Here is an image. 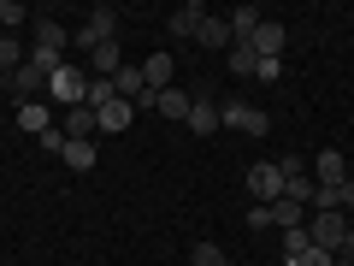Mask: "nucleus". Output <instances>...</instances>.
I'll use <instances>...</instances> for the list:
<instances>
[{"instance_id":"nucleus-1","label":"nucleus","mask_w":354,"mask_h":266,"mask_svg":"<svg viewBox=\"0 0 354 266\" xmlns=\"http://www.w3.org/2000/svg\"><path fill=\"white\" fill-rule=\"evenodd\" d=\"M83 95H88V65H59V71L48 77V101L59 107H83Z\"/></svg>"},{"instance_id":"nucleus-2","label":"nucleus","mask_w":354,"mask_h":266,"mask_svg":"<svg viewBox=\"0 0 354 266\" xmlns=\"http://www.w3.org/2000/svg\"><path fill=\"white\" fill-rule=\"evenodd\" d=\"M307 237H313V249H342V237H348V213H307Z\"/></svg>"},{"instance_id":"nucleus-3","label":"nucleus","mask_w":354,"mask_h":266,"mask_svg":"<svg viewBox=\"0 0 354 266\" xmlns=\"http://www.w3.org/2000/svg\"><path fill=\"white\" fill-rule=\"evenodd\" d=\"M6 89H12L18 101H48V71H41V65L24 53V65H18V71L6 77Z\"/></svg>"},{"instance_id":"nucleus-4","label":"nucleus","mask_w":354,"mask_h":266,"mask_svg":"<svg viewBox=\"0 0 354 266\" xmlns=\"http://www.w3.org/2000/svg\"><path fill=\"white\" fill-rule=\"evenodd\" d=\"M248 195H254L260 207L283 195V172H278V160H254V166H248Z\"/></svg>"},{"instance_id":"nucleus-5","label":"nucleus","mask_w":354,"mask_h":266,"mask_svg":"<svg viewBox=\"0 0 354 266\" xmlns=\"http://www.w3.org/2000/svg\"><path fill=\"white\" fill-rule=\"evenodd\" d=\"M59 130H65V142H95L101 136V113H95V107H65Z\"/></svg>"},{"instance_id":"nucleus-6","label":"nucleus","mask_w":354,"mask_h":266,"mask_svg":"<svg viewBox=\"0 0 354 266\" xmlns=\"http://www.w3.org/2000/svg\"><path fill=\"white\" fill-rule=\"evenodd\" d=\"M225 125L242 130V136H266V130H272V118H266L254 101H225Z\"/></svg>"},{"instance_id":"nucleus-7","label":"nucleus","mask_w":354,"mask_h":266,"mask_svg":"<svg viewBox=\"0 0 354 266\" xmlns=\"http://www.w3.org/2000/svg\"><path fill=\"white\" fill-rule=\"evenodd\" d=\"M248 48L260 53V60H283V48H290V30H283L278 18H266V24L248 36Z\"/></svg>"},{"instance_id":"nucleus-8","label":"nucleus","mask_w":354,"mask_h":266,"mask_svg":"<svg viewBox=\"0 0 354 266\" xmlns=\"http://www.w3.org/2000/svg\"><path fill=\"white\" fill-rule=\"evenodd\" d=\"M59 125V107L53 101H18V130H30V136H41V130Z\"/></svg>"},{"instance_id":"nucleus-9","label":"nucleus","mask_w":354,"mask_h":266,"mask_svg":"<svg viewBox=\"0 0 354 266\" xmlns=\"http://www.w3.org/2000/svg\"><path fill=\"white\" fill-rule=\"evenodd\" d=\"M183 125H189L195 136H213V130L225 125V107H218L213 95H195V107H189V118H183Z\"/></svg>"},{"instance_id":"nucleus-10","label":"nucleus","mask_w":354,"mask_h":266,"mask_svg":"<svg viewBox=\"0 0 354 266\" xmlns=\"http://www.w3.org/2000/svg\"><path fill=\"white\" fill-rule=\"evenodd\" d=\"M201 18H207V6H201V0H183V6H177V12L165 18V30H171L177 42H195V30H201Z\"/></svg>"},{"instance_id":"nucleus-11","label":"nucleus","mask_w":354,"mask_h":266,"mask_svg":"<svg viewBox=\"0 0 354 266\" xmlns=\"http://www.w3.org/2000/svg\"><path fill=\"white\" fill-rule=\"evenodd\" d=\"M36 48H41V53H59V60H65V48H71V30L53 24V18H36Z\"/></svg>"},{"instance_id":"nucleus-12","label":"nucleus","mask_w":354,"mask_h":266,"mask_svg":"<svg viewBox=\"0 0 354 266\" xmlns=\"http://www.w3.org/2000/svg\"><path fill=\"white\" fill-rule=\"evenodd\" d=\"M225 24H230V42H248L254 30L266 24V12L260 6H236V12H225Z\"/></svg>"},{"instance_id":"nucleus-13","label":"nucleus","mask_w":354,"mask_h":266,"mask_svg":"<svg viewBox=\"0 0 354 266\" xmlns=\"http://www.w3.org/2000/svg\"><path fill=\"white\" fill-rule=\"evenodd\" d=\"M225 71H236V77H254V71H260V53H254L248 42H230V48H225Z\"/></svg>"},{"instance_id":"nucleus-14","label":"nucleus","mask_w":354,"mask_h":266,"mask_svg":"<svg viewBox=\"0 0 354 266\" xmlns=\"http://www.w3.org/2000/svg\"><path fill=\"white\" fill-rule=\"evenodd\" d=\"M195 42H201V48H213V53H225V48H230V24L207 12V18H201V30H195Z\"/></svg>"},{"instance_id":"nucleus-15","label":"nucleus","mask_w":354,"mask_h":266,"mask_svg":"<svg viewBox=\"0 0 354 266\" xmlns=\"http://www.w3.org/2000/svg\"><path fill=\"white\" fill-rule=\"evenodd\" d=\"M189 107H195V95H189V89H160L153 113H165V118H189Z\"/></svg>"},{"instance_id":"nucleus-16","label":"nucleus","mask_w":354,"mask_h":266,"mask_svg":"<svg viewBox=\"0 0 354 266\" xmlns=\"http://www.w3.org/2000/svg\"><path fill=\"white\" fill-rule=\"evenodd\" d=\"M266 207H272V225H278V231L307 225V207H301V202H290V195H278V202H266Z\"/></svg>"},{"instance_id":"nucleus-17","label":"nucleus","mask_w":354,"mask_h":266,"mask_svg":"<svg viewBox=\"0 0 354 266\" xmlns=\"http://www.w3.org/2000/svg\"><path fill=\"white\" fill-rule=\"evenodd\" d=\"M171 71H177L171 53H153V60H142V77H148V89H171Z\"/></svg>"},{"instance_id":"nucleus-18","label":"nucleus","mask_w":354,"mask_h":266,"mask_svg":"<svg viewBox=\"0 0 354 266\" xmlns=\"http://www.w3.org/2000/svg\"><path fill=\"white\" fill-rule=\"evenodd\" d=\"M313 184H348V160H342L337 148H325V154H319V177H313Z\"/></svg>"},{"instance_id":"nucleus-19","label":"nucleus","mask_w":354,"mask_h":266,"mask_svg":"<svg viewBox=\"0 0 354 266\" xmlns=\"http://www.w3.org/2000/svg\"><path fill=\"white\" fill-rule=\"evenodd\" d=\"M130 118H136V107H130V101H106L101 107V130H113V136H118V130H130Z\"/></svg>"},{"instance_id":"nucleus-20","label":"nucleus","mask_w":354,"mask_h":266,"mask_svg":"<svg viewBox=\"0 0 354 266\" xmlns=\"http://www.w3.org/2000/svg\"><path fill=\"white\" fill-rule=\"evenodd\" d=\"M59 160L71 166V172H95V160H101V154H95V142H65Z\"/></svg>"},{"instance_id":"nucleus-21","label":"nucleus","mask_w":354,"mask_h":266,"mask_svg":"<svg viewBox=\"0 0 354 266\" xmlns=\"http://www.w3.org/2000/svg\"><path fill=\"white\" fill-rule=\"evenodd\" d=\"M113 89H118V101H136L142 89H148V77H142V65H124V71L113 77Z\"/></svg>"},{"instance_id":"nucleus-22","label":"nucleus","mask_w":354,"mask_h":266,"mask_svg":"<svg viewBox=\"0 0 354 266\" xmlns=\"http://www.w3.org/2000/svg\"><path fill=\"white\" fill-rule=\"evenodd\" d=\"M307 249H313V237H307V225H290V231H283V260H301Z\"/></svg>"},{"instance_id":"nucleus-23","label":"nucleus","mask_w":354,"mask_h":266,"mask_svg":"<svg viewBox=\"0 0 354 266\" xmlns=\"http://www.w3.org/2000/svg\"><path fill=\"white\" fill-rule=\"evenodd\" d=\"M189 266H230V254L218 249V242H195V249H189Z\"/></svg>"},{"instance_id":"nucleus-24","label":"nucleus","mask_w":354,"mask_h":266,"mask_svg":"<svg viewBox=\"0 0 354 266\" xmlns=\"http://www.w3.org/2000/svg\"><path fill=\"white\" fill-rule=\"evenodd\" d=\"M283 195H290V202H313V177H307V172H295V177H283Z\"/></svg>"},{"instance_id":"nucleus-25","label":"nucleus","mask_w":354,"mask_h":266,"mask_svg":"<svg viewBox=\"0 0 354 266\" xmlns=\"http://www.w3.org/2000/svg\"><path fill=\"white\" fill-rule=\"evenodd\" d=\"M24 18H30V12L18 6V0H0V36H12V30L24 24Z\"/></svg>"},{"instance_id":"nucleus-26","label":"nucleus","mask_w":354,"mask_h":266,"mask_svg":"<svg viewBox=\"0 0 354 266\" xmlns=\"http://www.w3.org/2000/svg\"><path fill=\"white\" fill-rule=\"evenodd\" d=\"M36 142H41V154H65V130H59V125H53V130H41Z\"/></svg>"},{"instance_id":"nucleus-27","label":"nucleus","mask_w":354,"mask_h":266,"mask_svg":"<svg viewBox=\"0 0 354 266\" xmlns=\"http://www.w3.org/2000/svg\"><path fill=\"white\" fill-rule=\"evenodd\" d=\"M295 266H337V254H330V249H307Z\"/></svg>"},{"instance_id":"nucleus-28","label":"nucleus","mask_w":354,"mask_h":266,"mask_svg":"<svg viewBox=\"0 0 354 266\" xmlns=\"http://www.w3.org/2000/svg\"><path fill=\"white\" fill-rule=\"evenodd\" d=\"M254 77H260V83H278V77H283V60H260V71H254Z\"/></svg>"},{"instance_id":"nucleus-29","label":"nucleus","mask_w":354,"mask_h":266,"mask_svg":"<svg viewBox=\"0 0 354 266\" xmlns=\"http://www.w3.org/2000/svg\"><path fill=\"white\" fill-rule=\"evenodd\" d=\"M272 225V207H248V231H266Z\"/></svg>"},{"instance_id":"nucleus-30","label":"nucleus","mask_w":354,"mask_h":266,"mask_svg":"<svg viewBox=\"0 0 354 266\" xmlns=\"http://www.w3.org/2000/svg\"><path fill=\"white\" fill-rule=\"evenodd\" d=\"M342 213H354V177L342 184Z\"/></svg>"},{"instance_id":"nucleus-31","label":"nucleus","mask_w":354,"mask_h":266,"mask_svg":"<svg viewBox=\"0 0 354 266\" xmlns=\"http://www.w3.org/2000/svg\"><path fill=\"white\" fill-rule=\"evenodd\" d=\"M337 266H354V260H342V254H337Z\"/></svg>"}]
</instances>
